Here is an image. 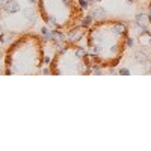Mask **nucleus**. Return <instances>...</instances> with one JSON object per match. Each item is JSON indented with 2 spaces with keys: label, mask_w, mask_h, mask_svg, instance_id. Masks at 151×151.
<instances>
[{
  "label": "nucleus",
  "mask_w": 151,
  "mask_h": 151,
  "mask_svg": "<svg viewBox=\"0 0 151 151\" xmlns=\"http://www.w3.org/2000/svg\"><path fill=\"white\" fill-rule=\"evenodd\" d=\"M127 24L121 20L95 21L86 32V50L92 64L103 68H116L127 48Z\"/></svg>",
  "instance_id": "1"
},
{
  "label": "nucleus",
  "mask_w": 151,
  "mask_h": 151,
  "mask_svg": "<svg viewBox=\"0 0 151 151\" xmlns=\"http://www.w3.org/2000/svg\"><path fill=\"white\" fill-rule=\"evenodd\" d=\"M44 65L45 45L42 38L35 33H24L8 47L3 73L6 76H35L41 74Z\"/></svg>",
  "instance_id": "2"
},
{
  "label": "nucleus",
  "mask_w": 151,
  "mask_h": 151,
  "mask_svg": "<svg viewBox=\"0 0 151 151\" xmlns=\"http://www.w3.org/2000/svg\"><path fill=\"white\" fill-rule=\"evenodd\" d=\"M38 15L45 26L68 32L83 15L79 0H40Z\"/></svg>",
  "instance_id": "3"
},
{
  "label": "nucleus",
  "mask_w": 151,
  "mask_h": 151,
  "mask_svg": "<svg viewBox=\"0 0 151 151\" xmlns=\"http://www.w3.org/2000/svg\"><path fill=\"white\" fill-rule=\"evenodd\" d=\"M50 67L53 76H85L91 74L92 60L85 47L68 41L58 48Z\"/></svg>",
  "instance_id": "4"
},
{
  "label": "nucleus",
  "mask_w": 151,
  "mask_h": 151,
  "mask_svg": "<svg viewBox=\"0 0 151 151\" xmlns=\"http://www.w3.org/2000/svg\"><path fill=\"white\" fill-rule=\"evenodd\" d=\"M88 29H85L83 26H74L67 32V40L70 42H80L83 38H86V32Z\"/></svg>",
  "instance_id": "5"
},
{
  "label": "nucleus",
  "mask_w": 151,
  "mask_h": 151,
  "mask_svg": "<svg viewBox=\"0 0 151 151\" xmlns=\"http://www.w3.org/2000/svg\"><path fill=\"white\" fill-rule=\"evenodd\" d=\"M89 14L94 17L95 21H101V20H106V18H107V11H106L103 6H95V8H92Z\"/></svg>",
  "instance_id": "6"
},
{
  "label": "nucleus",
  "mask_w": 151,
  "mask_h": 151,
  "mask_svg": "<svg viewBox=\"0 0 151 151\" xmlns=\"http://www.w3.org/2000/svg\"><path fill=\"white\" fill-rule=\"evenodd\" d=\"M2 9H3L5 12H8V14H17V12H20L21 8H20V5L15 2V0H8Z\"/></svg>",
  "instance_id": "7"
},
{
  "label": "nucleus",
  "mask_w": 151,
  "mask_h": 151,
  "mask_svg": "<svg viewBox=\"0 0 151 151\" xmlns=\"http://www.w3.org/2000/svg\"><path fill=\"white\" fill-rule=\"evenodd\" d=\"M95 23V20H94V17L91 15V14H88V15H83L82 18H80V26H83L85 29H89L92 24Z\"/></svg>",
  "instance_id": "8"
},
{
  "label": "nucleus",
  "mask_w": 151,
  "mask_h": 151,
  "mask_svg": "<svg viewBox=\"0 0 151 151\" xmlns=\"http://www.w3.org/2000/svg\"><path fill=\"white\" fill-rule=\"evenodd\" d=\"M23 15H24V18H26L27 21L35 23V18H36V11H35L33 8H26V9L23 11Z\"/></svg>",
  "instance_id": "9"
},
{
  "label": "nucleus",
  "mask_w": 151,
  "mask_h": 151,
  "mask_svg": "<svg viewBox=\"0 0 151 151\" xmlns=\"http://www.w3.org/2000/svg\"><path fill=\"white\" fill-rule=\"evenodd\" d=\"M133 45H134V38L132 35H129L127 36V47H133Z\"/></svg>",
  "instance_id": "10"
},
{
  "label": "nucleus",
  "mask_w": 151,
  "mask_h": 151,
  "mask_svg": "<svg viewBox=\"0 0 151 151\" xmlns=\"http://www.w3.org/2000/svg\"><path fill=\"white\" fill-rule=\"evenodd\" d=\"M38 2H40V0H27V3L30 6H38Z\"/></svg>",
  "instance_id": "11"
},
{
  "label": "nucleus",
  "mask_w": 151,
  "mask_h": 151,
  "mask_svg": "<svg viewBox=\"0 0 151 151\" xmlns=\"http://www.w3.org/2000/svg\"><path fill=\"white\" fill-rule=\"evenodd\" d=\"M118 73H119V74H130V71H129L127 68H119Z\"/></svg>",
  "instance_id": "12"
},
{
  "label": "nucleus",
  "mask_w": 151,
  "mask_h": 151,
  "mask_svg": "<svg viewBox=\"0 0 151 151\" xmlns=\"http://www.w3.org/2000/svg\"><path fill=\"white\" fill-rule=\"evenodd\" d=\"M148 18H150V23H151V2L148 5Z\"/></svg>",
  "instance_id": "13"
},
{
  "label": "nucleus",
  "mask_w": 151,
  "mask_h": 151,
  "mask_svg": "<svg viewBox=\"0 0 151 151\" xmlns=\"http://www.w3.org/2000/svg\"><path fill=\"white\" fill-rule=\"evenodd\" d=\"M150 45H151V38H150Z\"/></svg>",
  "instance_id": "14"
},
{
  "label": "nucleus",
  "mask_w": 151,
  "mask_h": 151,
  "mask_svg": "<svg viewBox=\"0 0 151 151\" xmlns=\"http://www.w3.org/2000/svg\"><path fill=\"white\" fill-rule=\"evenodd\" d=\"M95 2H101V0H95Z\"/></svg>",
  "instance_id": "15"
}]
</instances>
